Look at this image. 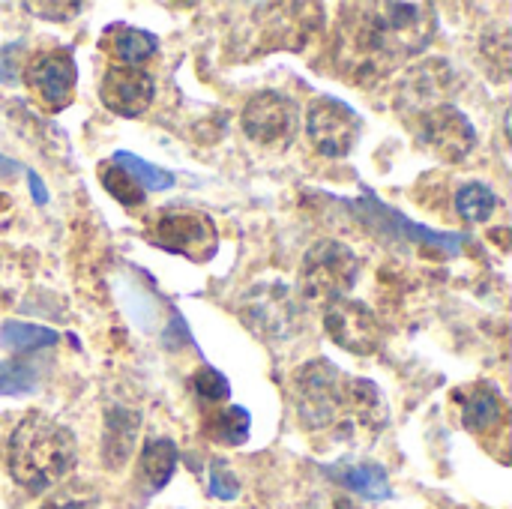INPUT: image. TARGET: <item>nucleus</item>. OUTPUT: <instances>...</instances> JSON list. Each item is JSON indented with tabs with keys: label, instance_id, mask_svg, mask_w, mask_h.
<instances>
[{
	"label": "nucleus",
	"instance_id": "dca6fc26",
	"mask_svg": "<svg viewBox=\"0 0 512 509\" xmlns=\"http://www.w3.org/2000/svg\"><path fill=\"white\" fill-rule=\"evenodd\" d=\"M138 429H141V420L135 411L129 408H108L105 411V435H102V459L108 468L120 471L132 450H135V441H138Z\"/></svg>",
	"mask_w": 512,
	"mask_h": 509
},
{
	"label": "nucleus",
	"instance_id": "6e6552de",
	"mask_svg": "<svg viewBox=\"0 0 512 509\" xmlns=\"http://www.w3.org/2000/svg\"><path fill=\"white\" fill-rule=\"evenodd\" d=\"M243 324L261 339H285L300 324V309L285 282H258L240 306Z\"/></svg>",
	"mask_w": 512,
	"mask_h": 509
},
{
	"label": "nucleus",
	"instance_id": "f3484780",
	"mask_svg": "<svg viewBox=\"0 0 512 509\" xmlns=\"http://www.w3.org/2000/svg\"><path fill=\"white\" fill-rule=\"evenodd\" d=\"M324 474L345 486L348 492L360 495V498H369V501H387L393 495L390 489V480H387V471L381 465H351V462H339V465H330L324 468Z\"/></svg>",
	"mask_w": 512,
	"mask_h": 509
},
{
	"label": "nucleus",
	"instance_id": "2f4dec72",
	"mask_svg": "<svg viewBox=\"0 0 512 509\" xmlns=\"http://www.w3.org/2000/svg\"><path fill=\"white\" fill-rule=\"evenodd\" d=\"M30 177V192H33V198H36V204H48V192H45V186H42V180H39V174H27Z\"/></svg>",
	"mask_w": 512,
	"mask_h": 509
},
{
	"label": "nucleus",
	"instance_id": "4be33fe9",
	"mask_svg": "<svg viewBox=\"0 0 512 509\" xmlns=\"http://www.w3.org/2000/svg\"><path fill=\"white\" fill-rule=\"evenodd\" d=\"M0 345L15 351V354H27V351H39V348H51L57 345V333L39 324H21V321H6L0 327Z\"/></svg>",
	"mask_w": 512,
	"mask_h": 509
},
{
	"label": "nucleus",
	"instance_id": "bb28decb",
	"mask_svg": "<svg viewBox=\"0 0 512 509\" xmlns=\"http://www.w3.org/2000/svg\"><path fill=\"white\" fill-rule=\"evenodd\" d=\"M36 387V372L24 363H6L0 366V396H18L30 393Z\"/></svg>",
	"mask_w": 512,
	"mask_h": 509
},
{
	"label": "nucleus",
	"instance_id": "7ed1b4c3",
	"mask_svg": "<svg viewBox=\"0 0 512 509\" xmlns=\"http://www.w3.org/2000/svg\"><path fill=\"white\" fill-rule=\"evenodd\" d=\"M75 459H78V447L72 432L39 411L27 414L12 429L6 444L9 477L33 495L60 486L75 468Z\"/></svg>",
	"mask_w": 512,
	"mask_h": 509
},
{
	"label": "nucleus",
	"instance_id": "1a4fd4ad",
	"mask_svg": "<svg viewBox=\"0 0 512 509\" xmlns=\"http://www.w3.org/2000/svg\"><path fill=\"white\" fill-rule=\"evenodd\" d=\"M297 126H300L297 105L276 90L255 93L243 108V132L267 150L291 147L297 138Z\"/></svg>",
	"mask_w": 512,
	"mask_h": 509
},
{
	"label": "nucleus",
	"instance_id": "9d476101",
	"mask_svg": "<svg viewBox=\"0 0 512 509\" xmlns=\"http://www.w3.org/2000/svg\"><path fill=\"white\" fill-rule=\"evenodd\" d=\"M324 327H327V336L339 348H345L357 357L375 354L384 342V330H381L375 312L366 303L351 300V297L336 300L333 306L324 309Z\"/></svg>",
	"mask_w": 512,
	"mask_h": 509
},
{
	"label": "nucleus",
	"instance_id": "f8f14e48",
	"mask_svg": "<svg viewBox=\"0 0 512 509\" xmlns=\"http://www.w3.org/2000/svg\"><path fill=\"white\" fill-rule=\"evenodd\" d=\"M24 81L51 111H60L72 102L78 69H75V60L69 51L51 48V51H42L27 60Z\"/></svg>",
	"mask_w": 512,
	"mask_h": 509
},
{
	"label": "nucleus",
	"instance_id": "39448f33",
	"mask_svg": "<svg viewBox=\"0 0 512 509\" xmlns=\"http://www.w3.org/2000/svg\"><path fill=\"white\" fill-rule=\"evenodd\" d=\"M414 138L441 162H462L477 147L474 123L453 102L429 108L426 114L414 117Z\"/></svg>",
	"mask_w": 512,
	"mask_h": 509
},
{
	"label": "nucleus",
	"instance_id": "393cba45",
	"mask_svg": "<svg viewBox=\"0 0 512 509\" xmlns=\"http://www.w3.org/2000/svg\"><path fill=\"white\" fill-rule=\"evenodd\" d=\"M192 387L198 393V399L210 402V405H219L231 396V387H228V378L222 372H216L213 366H201L195 375H192Z\"/></svg>",
	"mask_w": 512,
	"mask_h": 509
},
{
	"label": "nucleus",
	"instance_id": "ddd939ff",
	"mask_svg": "<svg viewBox=\"0 0 512 509\" xmlns=\"http://www.w3.org/2000/svg\"><path fill=\"white\" fill-rule=\"evenodd\" d=\"M258 15L264 39H273V48H303L324 27L321 3H276L261 6Z\"/></svg>",
	"mask_w": 512,
	"mask_h": 509
},
{
	"label": "nucleus",
	"instance_id": "412c9836",
	"mask_svg": "<svg viewBox=\"0 0 512 509\" xmlns=\"http://www.w3.org/2000/svg\"><path fill=\"white\" fill-rule=\"evenodd\" d=\"M495 207H498V195L486 183H480V180H471V183H465L456 192V213L465 222H471V225L489 222L492 213H495Z\"/></svg>",
	"mask_w": 512,
	"mask_h": 509
},
{
	"label": "nucleus",
	"instance_id": "2eb2a0df",
	"mask_svg": "<svg viewBox=\"0 0 512 509\" xmlns=\"http://www.w3.org/2000/svg\"><path fill=\"white\" fill-rule=\"evenodd\" d=\"M462 426L471 435H495L498 429H504L507 420V405L504 396L495 384H474L462 393Z\"/></svg>",
	"mask_w": 512,
	"mask_h": 509
},
{
	"label": "nucleus",
	"instance_id": "4468645a",
	"mask_svg": "<svg viewBox=\"0 0 512 509\" xmlns=\"http://www.w3.org/2000/svg\"><path fill=\"white\" fill-rule=\"evenodd\" d=\"M156 96V81L144 66H111L102 75L99 99L117 117H141Z\"/></svg>",
	"mask_w": 512,
	"mask_h": 509
},
{
	"label": "nucleus",
	"instance_id": "0eeeda50",
	"mask_svg": "<svg viewBox=\"0 0 512 509\" xmlns=\"http://www.w3.org/2000/svg\"><path fill=\"white\" fill-rule=\"evenodd\" d=\"M360 132H363L360 114L333 96L315 99L306 111V135L321 156H330V159L348 156L357 147Z\"/></svg>",
	"mask_w": 512,
	"mask_h": 509
},
{
	"label": "nucleus",
	"instance_id": "cd10ccee",
	"mask_svg": "<svg viewBox=\"0 0 512 509\" xmlns=\"http://www.w3.org/2000/svg\"><path fill=\"white\" fill-rule=\"evenodd\" d=\"M210 495L219 501H234L240 495V480L231 471V465H225L222 459L210 465Z\"/></svg>",
	"mask_w": 512,
	"mask_h": 509
},
{
	"label": "nucleus",
	"instance_id": "a878e982",
	"mask_svg": "<svg viewBox=\"0 0 512 509\" xmlns=\"http://www.w3.org/2000/svg\"><path fill=\"white\" fill-rule=\"evenodd\" d=\"M483 57L489 60L486 69H489L498 81H504V78L510 75V33L501 30V33L486 36V39H483Z\"/></svg>",
	"mask_w": 512,
	"mask_h": 509
},
{
	"label": "nucleus",
	"instance_id": "6ab92c4d",
	"mask_svg": "<svg viewBox=\"0 0 512 509\" xmlns=\"http://www.w3.org/2000/svg\"><path fill=\"white\" fill-rule=\"evenodd\" d=\"M249 432H252V417L246 408H237V405L210 414L204 423V435L225 447H243L249 441Z\"/></svg>",
	"mask_w": 512,
	"mask_h": 509
},
{
	"label": "nucleus",
	"instance_id": "a211bd4d",
	"mask_svg": "<svg viewBox=\"0 0 512 509\" xmlns=\"http://www.w3.org/2000/svg\"><path fill=\"white\" fill-rule=\"evenodd\" d=\"M141 480L150 492H159L171 483L174 471H177V444L168 438H153L144 444L141 450Z\"/></svg>",
	"mask_w": 512,
	"mask_h": 509
},
{
	"label": "nucleus",
	"instance_id": "20e7f679",
	"mask_svg": "<svg viewBox=\"0 0 512 509\" xmlns=\"http://www.w3.org/2000/svg\"><path fill=\"white\" fill-rule=\"evenodd\" d=\"M360 276V258L351 246L339 240H318L300 264L297 288L300 297L318 306H333L336 300H345Z\"/></svg>",
	"mask_w": 512,
	"mask_h": 509
},
{
	"label": "nucleus",
	"instance_id": "c756f323",
	"mask_svg": "<svg viewBox=\"0 0 512 509\" xmlns=\"http://www.w3.org/2000/svg\"><path fill=\"white\" fill-rule=\"evenodd\" d=\"M42 509H93V495L69 489V492H60V495L48 498V504Z\"/></svg>",
	"mask_w": 512,
	"mask_h": 509
},
{
	"label": "nucleus",
	"instance_id": "f03ea898",
	"mask_svg": "<svg viewBox=\"0 0 512 509\" xmlns=\"http://www.w3.org/2000/svg\"><path fill=\"white\" fill-rule=\"evenodd\" d=\"M294 408L309 435L345 444H372L390 420L384 393L330 360H309L294 372Z\"/></svg>",
	"mask_w": 512,
	"mask_h": 509
},
{
	"label": "nucleus",
	"instance_id": "423d86ee",
	"mask_svg": "<svg viewBox=\"0 0 512 509\" xmlns=\"http://www.w3.org/2000/svg\"><path fill=\"white\" fill-rule=\"evenodd\" d=\"M150 240L174 255H183L189 261H210L219 249V231L207 213L198 210H171L162 213L153 225Z\"/></svg>",
	"mask_w": 512,
	"mask_h": 509
},
{
	"label": "nucleus",
	"instance_id": "7c9ffc66",
	"mask_svg": "<svg viewBox=\"0 0 512 509\" xmlns=\"http://www.w3.org/2000/svg\"><path fill=\"white\" fill-rule=\"evenodd\" d=\"M21 51H27V45L24 42H15V45H6L3 51H0V84H6V81H15L18 78V60H15V54H21Z\"/></svg>",
	"mask_w": 512,
	"mask_h": 509
},
{
	"label": "nucleus",
	"instance_id": "5701e85b",
	"mask_svg": "<svg viewBox=\"0 0 512 509\" xmlns=\"http://www.w3.org/2000/svg\"><path fill=\"white\" fill-rule=\"evenodd\" d=\"M114 165H120L141 189H153V192H162V189H168L171 183H174V174L171 171H162V168H156V165H150V162H144V159H138L135 153H126V150H120V153H114Z\"/></svg>",
	"mask_w": 512,
	"mask_h": 509
},
{
	"label": "nucleus",
	"instance_id": "c85d7f7f",
	"mask_svg": "<svg viewBox=\"0 0 512 509\" xmlns=\"http://www.w3.org/2000/svg\"><path fill=\"white\" fill-rule=\"evenodd\" d=\"M24 9L39 15V18H48V21H69L81 12V3H42V0H36V3H24Z\"/></svg>",
	"mask_w": 512,
	"mask_h": 509
},
{
	"label": "nucleus",
	"instance_id": "9b49d317",
	"mask_svg": "<svg viewBox=\"0 0 512 509\" xmlns=\"http://www.w3.org/2000/svg\"><path fill=\"white\" fill-rule=\"evenodd\" d=\"M456 75L450 69L447 60H426V63H417L405 81L399 84V93H396V105L399 111L408 117H420L426 114L429 108H438V105H450L453 93H456Z\"/></svg>",
	"mask_w": 512,
	"mask_h": 509
},
{
	"label": "nucleus",
	"instance_id": "f257e3e1",
	"mask_svg": "<svg viewBox=\"0 0 512 509\" xmlns=\"http://www.w3.org/2000/svg\"><path fill=\"white\" fill-rule=\"evenodd\" d=\"M432 3H354L342 6L336 63L357 84H375L399 63H408L435 39Z\"/></svg>",
	"mask_w": 512,
	"mask_h": 509
},
{
	"label": "nucleus",
	"instance_id": "aec40b11",
	"mask_svg": "<svg viewBox=\"0 0 512 509\" xmlns=\"http://www.w3.org/2000/svg\"><path fill=\"white\" fill-rule=\"evenodd\" d=\"M156 48H159V42L147 30L126 27V24H117L111 30V51L120 60V66H141L144 60H150L156 54Z\"/></svg>",
	"mask_w": 512,
	"mask_h": 509
},
{
	"label": "nucleus",
	"instance_id": "b1692460",
	"mask_svg": "<svg viewBox=\"0 0 512 509\" xmlns=\"http://www.w3.org/2000/svg\"><path fill=\"white\" fill-rule=\"evenodd\" d=\"M99 180H102V186H105V192L108 195H114L120 204H126V207H138V204H144V189L120 168V165H114V162H108V165H102L99 168Z\"/></svg>",
	"mask_w": 512,
	"mask_h": 509
}]
</instances>
